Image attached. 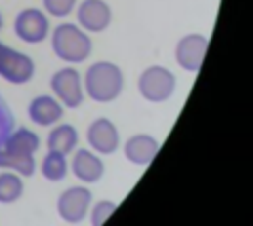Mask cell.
<instances>
[{
  "label": "cell",
  "instance_id": "obj_1",
  "mask_svg": "<svg viewBox=\"0 0 253 226\" xmlns=\"http://www.w3.org/2000/svg\"><path fill=\"white\" fill-rule=\"evenodd\" d=\"M123 70L112 61H97L84 74L86 95L95 102H112L123 93Z\"/></svg>",
  "mask_w": 253,
  "mask_h": 226
},
{
  "label": "cell",
  "instance_id": "obj_2",
  "mask_svg": "<svg viewBox=\"0 0 253 226\" xmlns=\"http://www.w3.org/2000/svg\"><path fill=\"white\" fill-rule=\"evenodd\" d=\"M53 51L59 59L68 61V64H81L91 55L93 43L91 38L74 23H59L53 30L51 36Z\"/></svg>",
  "mask_w": 253,
  "mask_h": 226
},
{
  "label": "cell",
  "instance_id": "obj_3",
  "mask_svg": "<svg viewBox=\"0 0 253 226\" xmlns=\"http://www.w3.org/2000/svg\"><path fill=\"white\" fill-rule=\"evenodd\" d=\"M137 87L141 97H146L148 102H165L175 91V74L163 66H150L141 72Z\"/></svg>",
  "mask_w": 253,
  "mask_h": 226
},
{
  "label": "cell",
  "instance_id": "obj_4",
  "mask_svg": "<svg viewBox=\"0 0 253 226\" xmlns=\"http://www.w3.org/2000/svg\"><path fill=\"white\" fill-rule=\"evenodd\" d=\"M0 76L13 85H23L34 76V61L26 53L0 43Z\"/></svg>",
  "mask_w": 253,
  "mask_h": 226
},
{
  "label": "cell",
  "instance_id": "obj_5",
  "mask_svg": "<svg viewBox=\"0 0 253 226\" xmlns=\"http://www.w3.org/2000/svg\"><path fill=\"white\" fill-rule=\"evenodd\" d=\"M51 89L57 99L68 108H78L83 104V83L81 72L74 68H61L53 74Z\"/></svg>",
  "mask_w": 253,
  "mask_h": 226
},
{
  "label": "cell",
  "instance_id": "obj_6",
  "mask_svg": "<svg viewBox=\"0 0 253 226\" xmlns=\"http://www.w3.org/2000/svg\"><path fill=\"white\" fill-rule=\"evenodd\" d=\"M91 205V190L84 186H72L63 190L57 199V212L66 222H81L89 212Z\"/></svg>",
  "mask_w": 253,
  "mask_h": 226
},
{
  "label": "cell",
  "instance_id": "obj_7",
  "mask_svg": "<svg viewBox=\"0 0 253 226\" xmlns=\"http://www.w3.org/2000/svg\"><path fill=\"white\" fill-rule=\"evenodd\" d=\"M15 34H17L23 43L38 45L49 34V19H46V15L42 11L26 9L15 17Z\"/></svg>",
  "mask_w": 253,
  "mask_h": 226
},
{
  "label": "cell",
  "instance_id": "obj_8",
  "mask_svg": "<svg viewBox=\"0 0 253 226\" xmlns=\"http://www.w3.org/2000/svg\"><path fill=\"white\" fill-rule=\"evenodd\" d=\"M209 38L201 34H188L184 36L175 46V59L177 64L188 70V72H196L203 66V59L207 55Z\"/></svg>",
  "mask_w": 253,
  "mask_h": 226
},
{
  "label": "cell",
  "instance_id": "obj_9",
  "mask_svg": "<svg viewBox=\"0 0 253 226\" xmlns=\"http://www.w3.org/2000/svg\"><path fill=\"white\" fill-rule=\"evenodd\" d=\"M86 142L99 154H112L118 148V129L114 127L112 121L108 119H97L91 123L89 131H86Z\"/></svg>",
  "mask_w": 253,
  "mask_h": 226
},
{
  "label": "cell",
  "instance_id": "obj_10",
  "mask_svg": "<svg viewBox=\"0 0 253 226\" xmlns=\"http://www.w3.org/2000/svg\"><path fill=\"white\" fill-rule=\"evenodd\" d=\"M158 150H161V142L154 139L152 136H146V134H139V136H131L125 144V157L133 165H139V167H146L150 165Z\"/></svg>",
  "mask_w": 253,
  "mask_h": 226
},
{
  "label": "cell",
  "instance_id": "obj_11",
  "mask_svg": "<svg viewBox=\"0 0 253 226\" xmlns=\"http://www.w3.org/2000/svg\"><path fill=\"white\" fill-rule=\"evenodd\" d=\"M112 11L104 0H84L78 6V23L89 32H101L110 26Z\"/></svg>",
  "mask_w": 253,
  "mask_h": 226
},
{
  "label": "cell",
  "instance_id": "obj_12",
  "mask_svg": "<svg viewBox=\"0 0 253 226\" xmlns=\"http://www.w3.org/2000/svg\"><path fill=\"white\" fill-rule=\"evenodd\" d=\"M63 114V108L55 97L51 95H38L30 102L28 106V116L34 125H41V127H49V125L57 123Z\"/></svg>",
  "mask_w": 253,
  "mask_h": 226
},
{
  "label": "cell",
  "instance_id": "obj_13",
  "mask_svg": "<svg viewBox=\"0 0 253 226\" xmlns=\"http://www.w3.org/2000/svg\"><path fill=\"white\" fill-rule=\"evenodd\" d=\"M72 171L81 182L93 184V182L101 180L106 167H104V163H101V159L97 154H93L91 150H78L72 159Z\"/></svg>",
  "mask_w": 253,
  "mask_h": 226
},
{
  "label": "cell",
  "instance_id": "obj_14",
  "mask_svg": "<svg viewBox=\"0 0 253 226\" xmlns=\"http://www.w3.org/2000/svg\"><path fill=\"white\" fill-rule=\"evenodd\" d=\"M0 148H6V150L13 152H21V154H34L38 148H41V139L34 131H30L28 127H17L13 129L9 137L4 139V144Z\"/></svg>",
  "mask_w": 253,
  "mask_h": 226
},
{
  "label": "cell",
  "instance_id": "obj_15",
  "mask_svg": "<svg viewBox=\"0 0 253 226\" xmlns=\"http://www.w3.org/2000/svg\"><path fill=\"white\" fill-rule=\"evenodd\" d=\"M49 150L53 152H61V154H68L72 152L76 144H78V134L72 125H57L51 134H49Z\"/></svg>",
  "mask_w": 253,
  "mask_h": 226
},
{
  "label": "cell",
  "instance_id": "obj_16",
  "mask_svg": "<svg viewBox=\"0 0 253 226\" xmlns=\"http://www.w3.org/2000/svg\"><path fill=\"white\" fill-rule=\"evenodd\" d=\"M0 167L17 171L19 176H32L36 169V161H34V154H21V152L0 148Z\"/></svg>",
  "mask_w": 253,
  "mask_h": 226
},
{
  "label": "cell",
  "instance_id": "obj_17",
  "mask_svg": "<svg viewBox=\"0 0 253 226\" xmlns=\"http://www.w3.org/2000/svg\"><path fill=\"white\" fill-rule=\"evenodd\" d=\"M66 174H68L66 154L49 150V154H46L44 161H42V176L49 182H61L63 178H66Z\"/></svg>",
  "mask_w": 253,
  "mask_h": 226
},
{
  "label": "cell",
  "instance_id": "obj_18",
  "mask_svg": "<svg viewBox=\"0 0 253 226\" xmlns=\"http://www.w3.org/2000/svg\"><path fill=\"white\" fill-rule=\"evenodd\" d=\"M23 194V180L13 174V171H6V174H0V203H15L17 199H21Z\"/></svg>",
  "mask_w": 253,
  "mask_h": 226
},
{
  "label": "cell",
  "instance_id": "obj_19",
  "mask_svg": "<svg viewBox=\"0 0 253 226\" xmlns=\"http://www.w3.org/2000/svg\"><path fill=\"white\" fill-rule=\"evenodd\" d=\"M15 129V119L9 104L4 102V97L0 95V146L4 144V139L9 137V134Z\"/></svg>",
  "mask_w": 253,
  "mask_h": 226
},
{
  "label": "cell",
  "instance_id": "obj_20",
  "mask_svg": "<svg viewBox=\"0 0 253 226\" xmlns=\"http://www.w3.org/2000/svg\"><path fill=\"white\" fill-rule=\"evenodd\" d=\"M42 2L46 13L53 15V17H66L76 6V0H42Z\"/></svg>",
  "mask_w": 253,
  "mask_h": 226
},
{
  "label": "cell",
  "instance_id": "obj_21",
  "mask_svg": "<svg viewBox=\"0 0 253 226\" xmlns=\"http://www.w3.org/2000/svg\"><path fill=\"white\" fill-rule=\"evenodd\" d=\"M114 209H116V205L112 203V201H99V203L93 207V212H91V222L95 226H101L110 216L114 214Z\"/></svg>",
  "mask_w": 253,
  "mask_h": 226
},
{
  "label": "cell",
  "instance_id": "obj_22",
  "mask_svg": "<svg viewBox=\"0 0 253 226\" xmlns=\"http://www.w3.org/2000/svg\"><path fill=\"white\" fill-rule=\"evenodd\" d=\"M0 30H2V15H0Z\"/></svg>",
  "mask_w": 253,
  "mask_h": 226
}]
</instances>
